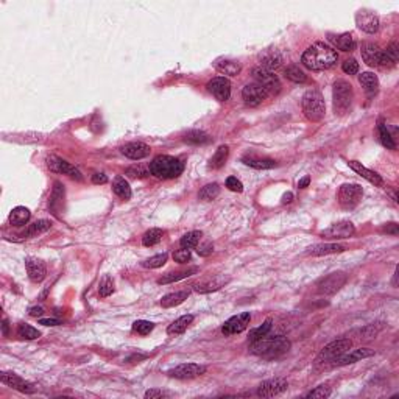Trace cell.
<instances>
[{
    "instance_id": "obj_5",
    "label": "cell",
    "mask_w": 399,
    "mask_h": 399,
    "mask_svg": "<svg viewBox=\"0 0 399 399\" xmlns=\"http://www.w3.org/2000/svg\"><path fill=\"white\" fill-rule=\"evenodd\" d=\"M302 112L304 115L308 117L312 122H318L324 117L326 112V106H324V100L321 97V94L315 89L308 90L306 94L302 96Z\"/></svg>"
},
{
    "instance_id": "obj_57",
    "label": "cell",
    "mask_w": 399,
    "mask_h": 399,
    "mask_svg": "<svg viewBox=\"0 0 399 399\" xmlns=\"http://www.w3.org/2000/svg\"><path fill=\"white\" fill-rule=\"evenodd\" d=\"M92 182L94 184H105V182H108V176L105 173H94L92 175Z\"/></svg>"
},
{
    "instance_id": "obj_50",
    "label": "cell",
    "mask_w": 399,
    "mask_h": 399,
    "mask_svg": "<svg viewBox=\"0 0 399 399\" xmlns=\"http://www.w3.org/2000/svg\"><path fill=\"white\" fill-rule=\"evenodd\" d=\"M342 69H343V72L348 74V75H356V74L359 72V63H357L354 58H349V59H346L345 63H343Z\"/></svg>"
},
{
    "instance_id": "obj_42",
    "label": "cell",
    "mask_w": 399,
    "mask_h": 399,
    "mask_svg": "<svg viewBox=\"0 0 399 399\" xmlns=\"http://www.w3.org/2000/svg\"><path fill=\"white\" fill-rule=\"evenodd\" d=\"M271 323H273V320H271V318H267V320L262 323V326L253 329V331L250 332V342H256V340L262 339V337H265V335L270 332V329H271Z\"/></svg>"
},
{
    "instance_id": "obj_4",
    "label": "cell",
    "mask_w": 399,
    "mask_h": 399,
    "mask_svg": "<svg viewBox=\"0 0 399 399\" xmlns=\"http://www.w3.org/2000/svg\"><path fill=\"white\" fill-rule=\"evenodd\" d=\"M332 99H334V111L335 114L343 115L349 111L354 92L353 86L346 80H337L334 83V90H332Z\"/></svg>"
},
{
    "instance_id": "obj_61",
    "label": "cell",
    "mask_w": 399,
    "mask_h": 399,
    "mask_svg": "<svg viewBox=\"0 0 399 399\" xmlns=\"http://www.w3.org/2000/svg\"><path fill=\"white\" fill-rule=\"evenodd\" d=\"M309 182H311V178H309V176H304V178L298 182V187H301V189L308 187V186H309Z\"/></svg>"
},
{
    "instance_id": "obj_55",
    "label": "cell",
    "mask_w": 399,
    "mask_h": 399,
    "mask_svg": "<svg viewBox=\"0 0 399 399\" xmlns=\"http://www.w3.org/2000/svg\"><path fill=\"white\" fill-rule=\"evenodd\" d=\"M198 254L200 256H209V254H212V251H214V247H212V243H203L201 247H198Z\"/></svg>"
},
{
    "instance_id": "obj_31",
    "label": "cell",
    "mask_w": 399,
    "mask_h": 399,
    "mask_svg": "<svg viewBox=\"0 0 399 399\" xmlns=\"http://www.w3.org/2000/svg\"><path fill=\"white\" fill-rule=\"evenodd\" d=\"M192 321H194V315H182V317H179L178 320H175V321L167 327V332H169L170 335H179V334H182L184 331H186V329L191 326Z\"/></svg>"
},
{
    "instance_id": "obj_21",
    "label": "cell",
    "mask_w": 399,
    "mask_h": 399,
    "mask_svg": "<svg viewBox=\"0 0 399 399\" xmlns=\"http://www.w3.org/2000/svg\"><path fill=\"white\" fill-rule=\"evenodd\" d=\"M120 151H122V155H125L127 158L139 161V159L150 156L151 148L144 142H130V144H125L124 147H122Z\"/></svg>"
},
{
    "instance_id": "obj_15",
    "label": "cell",
    "mask_w": 399,
    "mask_h": 399,
    "mask_svg": "<svg viewBox=\"0 0 399 399\" xmlns=\"http://www.w3.org/2000/svg\"><path fill=\"white\" fill-rule=\"evenodd\" d=\"M289 384L286 379L281 378H276V379H268L264 381L259 388H257V396L261 397H273V396H278L281 393H284L287 390Z\"/></svg>"
},
{
    "instance_id": "obj_43",
    "label": "cell",
    "mask_w": 399,
    "mask_h": 399,
    "mask_svg": "<svg viewBox=\"0 0 399 399\" xmlns=\"http://www.w3.org/2000/svg\"><path fill=\"white\" fill-rule=\"evenodd\" d=\"M286 78L290 80V81H293V83H304L306 80H308L306 74H304L298 66H295V64H292V66H289V67L286 69Z\"/></svg>"
},
{
    "instance_id": "obj_19",
    "label": "cell",
    "mask_w": 399,
    "mask_h": 399,
    "mask_svg": "<svg viewBox=\"0 0 399 399\" xmlns=\"http://www.w3.org/2000/svg\"><path fill=\"white\" fill-rule=\"evenodd\" d=\"M229 283V276L225 274H219V276H214V278H207L203 279L200 283H197L194 286V290L197 293H209V292H216L220 290L222 287H225Z\"/></svg>"
},
{
    "instance_id": "obj_53",
    "label": "cell",
    "mask_w": 399,
    "mask_h": 399,
    "mask_svg": "<svg viewBox=\"0 0 399 399\" xmlns=\"http://www.w3.org/2000/svg\"><path fill=\"white\" fill-rule=\"evenodd\" d=\"M385 53L387 56L393 61V63L396 64L397 63V58H399V50H397V44L396 42H391L387 49H385Z\"/></svg>"
},
{
    "instance_id": "obj_24",
    "label": "cell",
    "mask_w": 399,
    "mask_h": 399,
    "mask_svg": "<svg viewBox=\"0 0 399 399\" xmlns=\"http://www.w3.org/2000/svg\"><path fill=\"white\" fill-rule=\"evenodd\" d=\"M374 354L373 349L370 348H360V349H354L348 354H342L335 359V365H349V363H354V362H359L362 359H366V357H371Z\"/></svg>"
},
{
    "instance_id": "obj_17",
    "label": "cell",
    "mask_w": 399,
    "mask_h": 399,
    "mask_svg": "<svg viewBox=\"0 0 399 399\" xmlns=\"http://www.w3.org/2000/svg\"><path fill=\"white\" fill-rule=\"evenodd\" d=\"M0 379H2V382L20 393H27V394H32L36 391V387L33 384H30L27 381H24L22 378H19L17 374L14 373H8V371H2L0 373Z\"/></svg>"
},
{
    "instance_id": "obj_8",
    "label": "cell",
    "mask_w": 399,
    "mask_h": 399,
    "mask_svg": "<svg viewBox=\"0 0 399 399\" xmlns=\"http://www.w3.org/2000/svg\"><path fill=\"white\" fill-rule=\"evenodd\" d=\"M346 284V274L339 271V273H331L324 278H321L317 284V290L321 295H334L339 292L343 286Z\"/></svg>"
},
{
    "instance_id": "obj_10",
    "label": "cell",
    "mask_w": 399,
    "mask_h": 399,
    "mask_svg": "<svg viewBox=\"0 0 399 399\" xmlns=\"http://www.w3.org/2000/svg\"><path fill=\"white\" fill-rule=\"evenodd\" d=\"M351 340L349 339H340V340H334L329 345H326L321 353L318 354L317 362H327V360H335L339 356H342L343 353H346L351 348Z\"/></svg>"
},
{
    "instance_id": "obj_1",
    "label": "cell",
    "mask_w": 399,
    "mask_h": 399,
    "mask_svg": "<svg viewBox=\"0 0 399 399\" xmlns=\"http://www.w3.org/2000/svg\"><path fill=\"white\" fill-rule=\"evenodd\" d=\"M337 59H339V55L331 45L315 42L302 53L301 63L309 71H326L337 63Z\"/></svg>"
},
{
    "instance_id": "obj_18",
    "label": "cell",
    "mask_w": 399,
    "mask_h": 399,
    "mask_svg": "<svg viewBox=\"0 0 399 399\" xmlns=\"http://www.w3.org/2000/svg\"><path fill=\"white\" fill-rule=\"evenodd\" d=\"M356 24L365 33L374 35L379 30V17L371 11H359L356 14Z\"/></svg>"
},
{
    "instance_id": "obj_56",
    "label": "cell",
    "mask_w": 399,
    "mask_h": 399,
    "mask_svg": "<svg viewBox=\"0 0 399 399\" xmlns=\"http://www.w3.org/2000/svg\"><path fill=\"white\" fill-rule=\"evenodd\" d=\"M166 396V393L162 391V390H148L147 393H145V397L147 399H155V397H164Z\"/></svg>"
},
{
    "instance_id": "obj_11",
    "label": "cell",
    "mask_w": 399,
    "mask_h": 399,
    "mask_svg": "<svg viewBox=\"0 0 399 399\" xmlns=\"http://www.w3.org/2000/svg\"><path fill=\"white\" fill-rule=\"evenodd\" d=\"M45 162H47V167H49L52 172H55V173L69 175V176H72V178H75V179H78V181L83 179L81 172H80L75 166H72L71 162L64 161V159H61V158H58V156H55V155L47 156Z\"/></svg>"
},
{
    "instance_id": "obj_37",
    "label": "cell",
    "mask_w": 399,
    "mask_h": 399,
    "mask_svg": "<svg viewBox=\"0 0 399 399\" xmlns=\"http://www.w3.org/2000/svg\"><path fill=\"white\" fill-rule=\"evenodd\" d=\"M359 81H360V84L365 87V90L370 92V94H374V92L378 90V87H379V80H378V77H376L374 74H371V72H363V74L359 77Z\"/></svg>"
},
{
    "instance_id": "obj_63",
    "label": "cell",
    "mask_w": 399,
    "mask_h": 399,
    "mask_svg": "<svg viewBox=\"0 0 399 399\" xmlns=\"http://www.w3.org/2000/svg\"><path fill=\"white\" fill-rule=\"evenodd\" d=\"M2 331H4V335H8V321H7V318H4Z\"/></svg>"
},
{
    "instance_id": "obj_20",
    "label": "cell",
    "mask_w": 399,
    "mask_h": 399,
    "mask_svg": "<svg viewBox=\"0 0 399 399\" xmlns=\"http://www.w3.org/2000/svg\"><path fill=\"white\" fill-rule=\"evenodd\" d=\"M354 225L351 222H339V223H334L331 225L327 229H324L321 232L323 237L327 239H348L354 234Z\"/></svg>"
},
{
    "instance_id": "obj_3",
    "label": "cell",
    "mask_w": 399,
    "mask_h": 399,
    "mask_svg": "<svg viewBox=\"0 0 399 399\" xmlns=\"http://www.w3.org/2000/svg\"><path fill=\"white\" fill-rule=\"evenodd\" d=\"M184 172V164L173 156H158L150 162V173L161 179H173L178 178Z\"/></svg>"
},
{
    "instance_id": "obj_47",
    "label": "cell",
    "mask_w": 399,
    "mask_h": 399,
    "mask_svg": "<svg viewBox=\"0 0 399 399\" xmlns=\"http://www.w3.org/2000/svg\"><path fill=\"white\" fill-rule=\"evenodd\" d=\"M153 329H155V324H153L151 321H147V320H137V321H134V324H133V331L137 332V334H140V335H147V334H150Z\"/></svg>"
},
{
    "instance_id": "obj_16",
    "label": "cell",
    "mask_w": 399,
    "mask_h": 399,
    "mask_svg": "<svg viewBox=\"0 0 399 399\" xmlns=\"http://www.w3.org/2000/svg\"><path fill=\"white\" fill-rule=\"evenodd\" d=\"M207 90L217 100L226 102V100H229V96H231V83L226 78H223V77L212 78L207 83Z\"/></svg>"
},
{
    "instance_id": "obj_40",
    "label": "cell",
    "mask_w": 399,
    "mask_h": 399,
    "mask_svg": "<svg viewBox=\"0 0 399 399\" xmlns=\"http://www.w3.org/2000/svg\"><path fill=\"white\" fill-rule=\"evenodd\" d=\"M220 194V186L217 182H212V184H206V186L200 191L198 197L204 201H210L214 198H217Z\"/></svg>"
},
{
    "instance_id": "obj_36",
    "label": "cell",
    "mask_w": 399,
    "mask_h": 399,
    "mask_svg": "<svg viewBox=\"0 0 399 399\" xmlns=\"http://www.w3.org/2000/svg\"><path fill=\"white\" fill-rule=\"evenodd\" d=\"M52 228V223L49 220H38L35 222L33 225H30L24 232H22V237H35V236H39L45 231H49Z\"/></svg>"
},
{
    "instance_id": "obj_44",
    "label": "cell",
    "mask_w": 399,
    "mask_h": 399,
    "mask_svg": "<svg viewBox=\"0 0 399 399\" xmlns=\"http://www.w3.org/2000/svg\"><path fill=\"white\" fill-rule=\"evenodd\" d=\"M379 136H381V142H382V145L384 147H387L388 150H396V142H394V139L391 137V134H390V131H388V128H387V125L385 124H379Z\"/></svg>"
},
{
    "instance_id": "obj_22",
    "label": "cell",
    "mask_w": 399,
    "mask_h": 399,
    "mask_svg": "<svg viewBox=\"0 0 399 399\" xmlns=\"http://www.w3.org/2000/svg\"><path fill=\"white\" fill-rule=\"evenodd\" d=\"M25 267H27V273H28L30 281H33V283H42L44 281L45 274H47V268H45V264L42 261L35 259V257H27Z\"/></svg>"
},
{
    "instance_id": "obj_49",
    "label": "cell",
    "mask_w": 399,
    "mask_h": 399,
    "mask_svg": "<svg viewBox=\"0 0 399 399\" xmlns=\"http://www.w3.org/2000/svg\"><path fill=\"white\" fill-rule=\"evenodd\" d=\"M329 396H331V388L327 385H320L311 393L306 394V397H312V399H326Z\"/></svg>"
},
{
    "instance_id": "obj_29",
    "label": "cell",
    "mask_w": 399,
    "mask_h": 399,
    "mask_svg": "<svg viewBox=\"0 0 399 399\" xmlns=\"http://www.w3.org/2000/svg\"><path fill=\"white\" fill-rule=\"evenodd\" d=\"M191 292L189 290H181V292H175V293H169L161 299V306L166 309L169 308H175V306H179L181 302H184L189 298Z\"/></svg>"
},
{
    "instance_id": "obj_45",
    "label": "cell",
    "mask_w": 399,
    "mask_h": 399,
    "mask_svg": "<svg viewBox=\"0 0 399 399\" xmlns=\"http://www.w3.org/2000/svg\"><path fill=\"white\" fill-rule=\"evenodd\" d=\"M184 140L189 144H207V142H210V137L204 131H189L186 136H184Z\"/></svg>"
},
{
    "instance_id": "obj_26",
    "label": "cell",
    "mask_w": 399,
    "mask_h": 399,
    "mask_svg": "<svg viewBox=\"0 0 399 399\" xmlns=\"http://www.w3.org/2000/svg\"><path fill=\"white\" fill-rule=\"evenodd\" d=\"M348 166H349L356 173H359L362 178H365L366 181H370L371 184H374V186H382V184H384V179L381 178L379 173H376V172H373V170H370V169H366V167L362 166L360 162H357V161H349Z\"/></svg>"
},
{
    "instance_id": "obj_35",
    "label": "cell",
    "mask_w": 399,
    "mask_h": 399,
    "mask_svg": "<svg viewBox=\"0 0 399 399\" xmlns=\"http://www.w3.org/2000/svg\"><path fill=\"white\" fill-rule=\"evenodd\" d=\"M243 164L253 167V169H259V170H267V169H273L276 167V161L273 159H261V158H254V156H245Z\"/></svg>"
},
{
    "instance_id": "obj_32",
    "label": "cell",
    "mask_w": 399,
    "mask_h": 399,
    "mask_svg": "<svg viewBox=\"0 0 399 399\" xmlns=\"http://www.w3.org/2000/svg\"><path fill=\"white\" fill-rule=\"evenodd\" d=\"M112 191L117 197L124 198V200H130L131 198V187L125 178L117 176L112 182Z\"/></svg>"
},
{
    "instance_id": "obj_52",
    "label": "cell",
    "mask_w": 399,
    "mask_h": 399,
    "mask_svg": "<svg viewBox=\"0 0 399 399\" xmlns=\"http://www.w3.org/2000/svg\"><path fill=\"white\" fill-rule=\"evenodd\" d=\"M226 187L232 192H242L243 191V184L236 178V176H229L226 179Z\"/></svg>"
},
{
    "instance_id": "obj_51",
    "label": "cell",
    "mask_w": 399,
    "mask_h": 399,
    "mask_svg": "<svg viewBox=\"0 0 399 399\" xmlns=\"http://www.w3.org/2000/svg\"><path fill=\"white\" fill-rule=\"evenodd\" d=\"M191 257H192V254H191V251L186 250V248L178 250V251L173 253V261L178 262V264H186V262L191 261Z\"/></svg>"
},
{
    "instance_id": "obj_34",
    "label": "cell",
    "mask_w": 399,
    "mask_h": 399,
    "mask_svg": "<svg viewBox=\"0 0 399 399\" xmlns=\"http://www.w3.org/2000/svg\"><path fill=\"white\" fill-rule=\"evenodd\" d=\"M228 156H229V147L228 145L219 147V150L216 151V155L212 156V159L209 162V167L210 169H222L226 164Z\"/></svg>"
},
{
    "instance_id": "obj_14",
    "label": "cell",
    "mask_w": 399,
    "mask_h": 399,
    "mask_svg": "<svg viewBox=\"0 0 399 399\" xmlns=\"http://www.w3.org/2000/svg\"><path fill=\"white\" fill-rule=\"evenodd\" d=\"M250 321H251L250 312H243V314L234 315V317H231L228 321H225V324L222 326V332H223L225 335L240 334V332H243L245 329L248 327Z\"/></svg>"
},
{
    "instance_id": "obj_33",
    "label": "cell",
    "mask_w": 399,
    "mask_h": 399,
    "mask_svg": "<svg viewBox=\"0 0 399 399\" xmlns=\"http://www.w3.org/2000/svg\"><path fill=\"white\" fill-rule=\"evenodd\" d=\"M30 210L24 206H17L11 210L10 214V222L14 225V226H24L28 220H30Z\"/></svg>"
},
{
    "instance_id": "obj_9",
    "label": "cell",
    "mask_w": 399,
    "mask_h": 399,
    "mask_svg": "<svg viewBox=\"0 0 399 399\" xmlns=\"http://www.w3.org/2000/svg\"><path fill=\"white\" fill-rule=\"evenodd\" d=\"M363 197V189L359 184H343L339 191V203L346 207L353 209L356 207Z\"/></svg>"
},
{
    "instance_id": "obj_25",
    "label": "cell",
    "mask_w": 399,
    "mask_h": 399,
    "mask_svg": "<svg viewBox=\"0 0 399 399\" xmlns=\"http://www.w3.org/2000/svg\"><path fill=\"white\" fill-rule=\"evenodd\" d=\"M346 247L340 243H318L311 247L306 254L308 256H326V254H334V253H342L345 251Z\"/></svg>"
},
{
    "instance_id": "obj_7",
    "label": "cell",
    "mask_w": 399,
    "mask_h": 399,
    "mask_svg": "<svg viewBox=\"0 0 399 399\" xmlns=\"http://www.w3.org/2000/svg\"><path fill=\"white\" fill-rule=\"evenodd\" d=\"M253 78L257 84H261L267 92L270 94H278L281 90V81L278 75H274L271 71H267L264 67H256L253 71Z\"/></svg>"
},
{
    "instance_id": "obj_2",
    "label": "cell",
    "mask_w": 399,
    "mask_h": 399,
    "mask_svg": "<svg viewBox=\"0 0 399 399\" xmlns=\"http://www.w3.org/2000/svg\"><path fill=\"white\" fill-rule=\"evenodd\" d=\"M290 349V342L284 335H274V337H262V339L251 342L250 351L254 356L264 357V359H274L286 354Z\"/></svg>"
},
{
    "instance_id": "obj_30",
    "label": "cell",
    "mask_w": 399,
    "mask_h": 399,
    "mask_svg": "<svg viewBox=\"0 0 399 399\" xmlns=\"http://www.w3.org/2000/svg\"><path fill=\"white\" fill-rule=\"evenodd\" d=\"M198 273V268L197 267H192L189 270H182V271H175V273H167L164 274L162 278L158 279V284H172V283H176L179 279H184V278H189V276Z\"/></svg>"
},
{
    "instance_id": "obj_41",
    "label": "cell",
    "mask_w": 399,
    "mask_h": 399,
    "mask_svg": "<svg viewBox=\"0 0 399 399\" xmlns=\"http://www.w3.org/2000/svg\"><path fill=\"white\" fill-rule=\"evenodd\" d=\"M17 334H19V337H22V339H27V340H36V339H39V335H41V332L38 329H35L33 326H30V324H25V323L17 326Z\"/></svg>"
},
{
    "instance_id": "obj_48",
    "label": "cell",
    "mask_w": 399,
    "mask_h": 399,
    "mask_svg": "<svg viewBox=\"0 0 399 399\" xmlns=\"http://www.w3.org/2000/svg\"><path fill=\"white\" fill-rule=\"evenodd\" d=\"M114 292V281L109 278V276H105V278L102 279L100 283V287H99V293L102 298H106L109 295H112Z\"/></svg>"
},
{
    "instance_id": "obj_39",
    "label": "cell",
    "mask_w": 399,
    "mask_h": 399,
    "mask_svg": "<svg viewBox=\"0 0 399 399\" xmlns=\"http://www.w3.org/2000/svg\"><path fill=\"white\" fill-rule=\"evenodd\" d=\"M200 239H201V232H200V231H191V232L184 234V236L181 237L179 245H181L182 248L191 250V248H195V247H197L198 242H200Z\"/></svg>"
},
{
    "instance_id": "obj_59",
    "label": "cell",
    "mask_w": 399,
    "mask_h": 399,
    "mask_svg": "<svg viewBox=\"0 0 399 399\" xmlns=\"http://www.w3.org/2000/svg\"><path fill=\"white\" fill-rule=\"evenodd\" d=\"M39 323L44 324V326H58V324H61V321L55 320V318H42V320H39Z\"/></svg>"
},
{
    "instance_id": "obj_13",
    "label": "cell",
    "mask_w": 399,
    "mask_h": 399,
    "mask_svg": "<svg viewBox=\"0 0 399 399\" xmlns=\"http://www.w3.org/2000/svg\"><path fill=\"white\" fill-rule=\"evenodd\" d=\"M268 97V92L257 83L247 84L242 90V99L248 106H257Z\"/></svg>"
},
{
    "instance_id": "obj_58",
    "label": "cell",
    "mask_w": 399,
    "mask_h": 399,
    "mask_svg": "<svg viewBox=\"0 0 399 399\" xmlns=\"http://www.w3.org/2000/svg\"><path fill=\"white\" fill-rule=\"evenodd\" d=\"M382 231L387 232V234H393V236H397V234H399V228H397L396 223H388L387 226L382 228Z\"/></svg>"
},
{
    "instance_id": "obj_46",
    "label": "cell",
    "mask_w": 399,
    "mask_h": 399,
    "mask_svg": "<svg viewBox=\"0 0 399 399\" xmlns=\"http://www.w3.org/2000/svg\"><path fill=\"white\" fill-rule=\"evenodd\" d=\"M167 259H169V254H167V253H162V254H156V256L148 257L147 261L142 262V265H144L145 268H159V267H162V265L167 262Z\"/></svg>"
},
{
    "instance_id": "obj_54",
    "label": "cell",
    "mask_w": 399,
    "mask_h": 399,
    "mask_svg": "<svg viewBox=\"0 0 399 399\" xmlns=\"http://www.w3.org/2000/svg\"><path fill=\"white\" fill-rule=\"evenodd\" d=\"M148 172H150V169H148V170H145V169H144V167H140V166H139V167H136V166H134V167H130V169L127 170V173H128L130 176H134V178H136V176H139V178H144V176H147V175H148Z\"/></svg>"
},
{
    "instance_id": "obj_27",
    "label": "cell",
    "mask_w": 399,
    "mask_h": 399,
    "mask_svg": "<svg viewBox=\"0 0 399 399\" xmlns=\"http://www.w3.org/2000/svg\"><path fill=\"white\" fill-rule=\"evenodd\" d=\"M214 67H216L220 74H225L229 77H236L242 71L240 63L234 59H217L216 63H214Z\"/></svg>"
},
{
    "instance_id": "obj_28",
    "label": "cell",
    "mask_w": 399,
    "mask_h": 399,
    "mask_svg": "<svg viewBox=\"0 0 399 399\" xmlns=\"http://www.w3.org/2000/svg\"><path fill=\"white\" fill-rule=\"evenodd\" d=\"M329 39L339 50L353 52L356 49V41H354L351 33H343V35H339V36H331Z\"/></svg>"
},
{
    "instance_id": "obj_60",
    "label": "cell",
    "mask_w": 399,
    "mask_h": 399,
    "mask_svg": "<svg viewBox=\"0 0 399 399\" xmlns=\"http://www.w3.org/2000/svg\"><path fill=\"white\" fill-rule=\"evenodd\" d=\"M42 314H44L42 308H32V309H30V315H32V317H41Z\"/></svg>"
},
{
    "instance_id": "obj_38",
    "label": "cell",
    "mask_w": 399,
    "mask_h": 399,
    "mask_svg": "<svg viewBox=\"0 0 399 399\" xmlns=\"http://www.w3.org/2000/svg\"><path fill=\"white\" fill-rule=\"evenodd\" d=\"M164 237V231L159 229V228H151L150 231H147L142 237V243L144 247H153V245H156L162 240Z\"/></svg>"
},
{
    "instance_id": "obj_23",
    "label": "cell",
    "mask_w": 399,
    "mask_h": 399,
    "mask_svg": "<svg viewBox=\"0 0 399 399\" xmlns=\"http://www.w3.org/2000/svg\"><path fill=\"white\" fill-rule=\"evenodd\" d=\"M259 61L264 69L267 71H273L278 69L283 64V55L279 53V50L276 49H267L259 55Z\"/></svg>"
},
{
    "instance_id": "obj_12",
    "label": "cell",
    "mask_w": 399,
    "mask_h": 399,
    "mask_svg": "<svg viewBox=\"0 0 399 399\" xmlns=\"http://www.w3.org/2000/svg\"><path fill=\"white\" fill-rule=\"evenodd\" d=\"M206 373V366L198 363H181L169 371L170 378L175 379H194Z\"/></svg>"
},
{
    "instance_id": "obj_6",
    "label": "cell",
    "mask_w": 399,
    "mask_h": 399,
    "mask_svg": "<svg viewBox=\"0 0 399 399\" xmlns=\"http://www.w3.org/2000/svg\"><path fill=\"white\" fill-rule=\"evenodd\" d=\"M362 58L368 66H394L393 61L387 56L385 50H382L378 44L373 42H363L362 44Z\"/></svg>"
},
{
    "instance_id": "obj_62",
    "label": "cell",
    "mask_w": 399,
    "mask_h": 399,
    "mask_svg": "<svg viewBox=\"0 0 399 399\" xmlns=\"http://www.w3.org/2000/svg\"><path fill=\"white\" fill-rule=\"evenodd\" d=\"M292 200H293V194H292V192L284 194V197H283V203H290Z\"/></svg>"
}]
</instances>
